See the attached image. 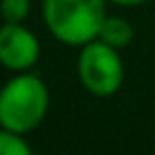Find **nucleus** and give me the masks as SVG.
I'll use <instances>...</instances> for the list:
<instances>
[{
	"instance_id": "1",
	"label": "nucleus",
	"mask_w": 155,
	"mask_h": 155,
	"mask_svg": "<svg viewBox=\"0 0 155 155\" xmlns=\"http://www.w3.org/2000/svg\"><path fill=\"white\" fill-rule=\"evenodd\" d=\"M49 110V89L34 72H17L0 87V125L30 134L34 132Z\"/></svg>"
},
{
	"instance_id": "2",
	"label": "nucleus",
	"mask_w": 155,
	"mask_h": 155,
	"mask_svg": "<svg viewBox=\"0 0 155 155\" xmlns=\"http://www.w3.org/2000/svg\"><path fill=\"white\" fill-rule=\"evenodd\" d=\"M108 0H43V19L49 34L68 45L83 47L98 38Z\"/></svg>"
},
{
	"instance_id": "3",
	"label": "nucleus",
	"mask_w": 155,
	"mask_h": 155,
	"mask_svg": "<svg viewBox=\"0 0 155 155\" xmlns=\"http://www.w3.org/2000/svg\"><path fill=\"white\" fill-rule=\"evenodd\" d=\"M117 51L119 49L106 45L100 38H94L81 47L77 58V74L85 91L96 98H108L121 89L125 68Z\"/></svg>"
},
{
	"instance_id": "4",
	"label": "nucleus",
	"mask_w": 155,
	"mask_h": 155,
	"mask_svg": "<svg viewBox=\"0 0 155 155\" xmlns=\"http://www.w3.org/2000/svg\"><path fill=\"white\" fill-rule=\"evenodd\" d=\"M41 58V43L24 24L0 26V64L13 72L30 70Z\"/></svg>"
},
{
	"instance_id": "5",
	"label": "nucleus",
	"mask_w": 155,
	"mask_h": 155,
	"mask_svg": "<svg viewBox=\"0 0 155 155\" xmlns=\"http://www.w3.org/2000/svg\"><path fill=\"white\" fill-rule=\"evenodd\" d=\"M98 38L104 41L106 45L115 47V49H123L132 43L134 38V28L127 19L119 17V15H106L102 26H100V32H98Z\"/></svg>"
},
{
	"instance_id": "6",
	"label": "nucleus",
	"mask_w": 155,
	"mask_h": 155,
	"mask_svg": "<svg viewBox=\"0 0 155 155\" xmlns=\"http://www.w3.org/2000/svg\"><path fill=\"white\" fill-rule=\"evenodd\" d=\"M32 147L24 134L0 125V155H30Z\"/></svg>"
},
{
	"instance_id": "7",
	"label": "nucleus",
	"mask_w": 155,
	"mask_h": 155,
	"mask_svg": "<svg viewBox=\"0 0 155 155\" xmlns=\"http://www.w3.org/2000/svg\"><path fill=\"white\" fill-rule=\"evenodd\" d=\"M30 9L32 0H0V17L7 24H24Z\"/></svg>"
},
{
	"instance_id": "8",
	"label": "nucleus",
	"mask_w": 155,
	"mask_h": 155,
	"mask_svg": "<svg viewBox=\"0 0 155 155\" xmlns=\"http://www.w3.org/2000/svg\"><path fill=\"white\" fill-rule=\"evenodd\" d=\"M108 2H113L117 7H140V5L149 2V0H108Z\"/></svg>"
}]
</instances>
